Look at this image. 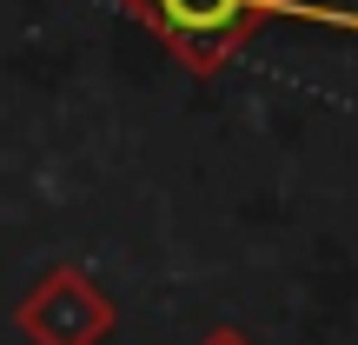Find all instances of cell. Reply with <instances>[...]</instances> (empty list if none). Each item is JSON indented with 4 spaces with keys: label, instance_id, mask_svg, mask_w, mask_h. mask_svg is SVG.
<instances>
[{
    "label": "cell",
    "instance_id": "6da1fadb",
    "mask_svg": "<svg viewBox=\"0 0 358 345\" xmlns=\"http://www.w3.org/2000/svg\"><path fill=\"white\" fill-rule=\"evenodd\" d=\"M133 13L159 27L173 47L186 53H232L245 34H252L259 13H292V20H332V27H352L358 34V13H338V7H312V0H127Z\"/></svg>",
    "mask_w": 358,
    "mask_h": 345
}]
</instances>
